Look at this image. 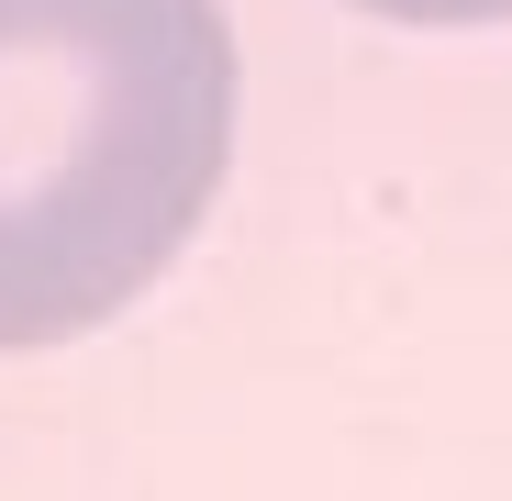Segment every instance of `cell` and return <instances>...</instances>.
Segmentation results:
<instances>
[{
  "instance_id": "1",
  "label": "cell",
  "mask_w": 512,
  "mask_h": 501,
  "mask_svg": "<svg viewBox=\"0 0 512 501\" xmlns=\"http://www.w3.org/2000/svg\"><path fill=\"white\" fill-rule=\"evenodd\" d=\"M223 156V0H0V346H67L156 290Z\"/></svg>"
},
{
  "instance_id": "2",
  "label": "cell",
  "mask_w": 512,
  "mask_h": 501,
  "mask_svg": "<svg viewBox=\"0 0 512 501\" xmlns=\"http://www.w3.org/2000/svg\"><path fill=\"white\" fill-rule=\"evenodd\" d=\"M357 12H390V23H512V0H357Z\"/></svg>"
}]
</instances>
